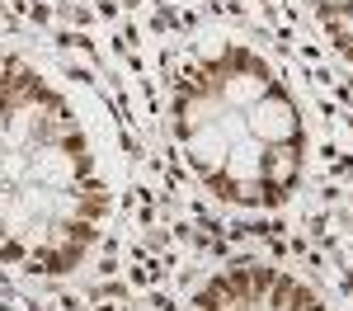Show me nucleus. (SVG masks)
<instances>
[{"mask_svg": "<svg viewBox=\"0 0 353 311\" xmlns=\"http://www.w3.org/2000/svg\"><path fill=\"white\" fill-rule=\"evenodd\" d=\"M311 14L330 38V48L353 66V0H311Z\"/></svg>", "mask_w": 353, "mask_h": 311, "instance_id": "obj_4", "label": "nucleus"}, {"mask_svg": "<svg viewBox=\"0 0 353 311\" xmlns=\"http://www.w3.org/2000/svg\"><path fill=\"white\" fill-rule=\"evenodd\" d=\"M170 137L179 161L226 208L269 212L301 194L311 123L288 76L250 38H198L170 81Z\"/></svg>", "mask_w": 353, "mask_h": 311, "instance_id": "obj_2", "label": "nucleus"}, {"mask_svg": "<svg viewBox=\"0 0 353 311\" xmlns=\"http://www.w3.org/2000/svg\"><path fill=\"white\" fill-rule=\"evenodd\" d=\"M184 311H330V307L297 274L264 264V259H241V264H226L217 274H208L189 292Z\"/></svg>", "mask_w": 353, "mask_h": 311, "instance_id": "obj_3", "label": "nucleus"}, {"mask_svg": "<svg viewBox=\"0 0 353 311\" xmlns=\"http://www.w3.org/2000/svg\"><path fill=\"white\" fill-rule=\"evenodd\" d=\"M113 222V165L76 90L0 43V269L66 279Z\"/></svg>", "mask_w": 353, "mask_h": 311, "instance_id": "obj_1", "label": "nucleus"}]
</instances>
